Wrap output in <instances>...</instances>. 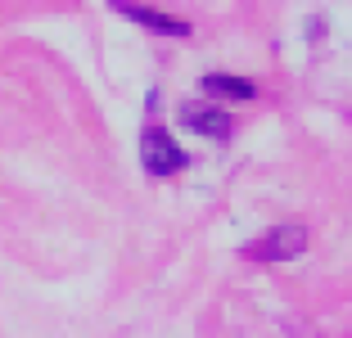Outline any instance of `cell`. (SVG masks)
Listing matches in <instances>:
<instances>
[{"label": "cell", "instance_id": "obj_1", "mask_svg": "<svg viewBox=\"0 0 352 338\" xmlns=\"http://www.w3.org/2000/svg\"><path fill=\"white\" fill-rule=\"evenodd\" d=\"M140 163H145L149 176H172V172H181L190 158L163 126H145V131H140Z\"/></svg>", "mask_w": 352, "mask_h": 338}, {"label": "cell", "instance_id": "obj_3", "mask_svg": "<svg viewBox=\"0 0 352 338\" xmlns=\"http://www.w3.org/2000/svg\"><path fill=\"white\" fill-rule=\"evenodd\" d=\"M181 122L199 135H212V140H226L230 135V117L217 109V104H199V100H186L181 104Z\"/></svg>", "mask_w": 352, "mask_h": 338}, {"label": "cell", "instance_id": "obj_5", "mask_svg": "<svg viewBox=\"0 0 352 338\" xmlns=\"http://www.w3.org/2000/svg\"><path fill=\"white\" fill-rule=\"evenodd\" d=\"M204 91L208 95H226V100H253L258 86L249 77H230V72H208L204 77Z\"/></svg>", "mask_w": 352, "mask_h": 338}, {"label": "cell", "instance_id": "obj_4", "mask_svg": "<svg viewBox=\"0 0 352 338\" xmlns=\"http://www.w3.org/2000/svg\"><path fill=\"white\" fill-rule=\"evenodd\" d=\"M118 14H126V19L145 23V27L163 32V36H190V23L176 19V14H163V10H149V5H113Z\"/></svg>", "mask_w": 352, "mask_h": 338}, {"label": "cell", "instance_id": "obj_2", "mask_svg": "<svg viewBox=\"0 0 352 338\" xmlns=\"http://www.w3.org/2000/svg\"><path fill=\"white\" fill-rule=\"evenodd\" d=\"M302 248H307V230H302V221H289V225H276L267 239H258L249 248V257L253 262H294Z\"/></svg>", "mask_w": 352, "mask_h": 338}]
</instances>
